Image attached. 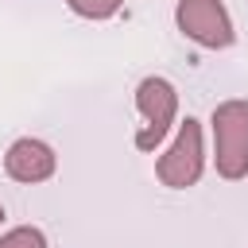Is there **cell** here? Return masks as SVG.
Instances as JSON below:
<instances>
[{
  "instance_id": "obj_1",
  "label": "cell",
  "mask_w": 248,
  "mask_h": 248,
  "mask_svg": "<svg viewBox=\"0 0 248 248\" xmlns=\"http://www.w3.org/2000/svg\"><path fill=\"white\" fill-rule=\"evenodd\" d=\"M213 163L217 174L236 182L248 174V101H221L213 108Z\"/></svg>"
},
{
  "instance_id": "obj_2",
  "label": "cell",
  "mask_w": 248,
  "mask_h": 248,
  "mask_svg": "<svg viewBox=\"0 0 248 248\" xmlns=\"http://www.w3.org/2000/svg\"><path fill=\"white\" fill-rule=\"evenodd\" d=\"M136 108H140V116H143V124H140V132H136V147H140V151H155V147L167 140V132L174 128L178 93H174V85H170L167 78L151 74V78H143V81L136 85Z\"/></svg>"
},
{
  "instance_id": "obj_3",
  "label": "cell",
  "mask_w": 248,
  "mask_h": 248,
  "mask_svg": "<svg viewBox=\"0 0 248 248\" xmlns=\"http://www.w3.org/2000/svg\"><path fill=\"white\" fill-rule=\"evenodd\" d=\"M202 167H205L202 124H198L194 116H186V120L178 124L174 143L159 155L155 174H159V182H163V186H170V190H186V186H194V182L202 178Z\"/></svg>"
},
{
  "instance_id": "obj_4",
  "label": "cell",
  "mask_w": 248,
  "mask_h": 248,
  "mask_svg": "<svg viewBox=\"0 0 248 248\" xmlns=\"http://www.w3.org/2000/svg\"><path fill=\"white\" fill-rule=\"evenodd\" d=\"M174 23H178V31L186 39H194L205 50H225L236 39L232 19H229V12H225L221 0H178Z\"/></svg>"
},
{
  "instance_id": "obj_5",
  "label": "cell",
  "mask_w": 248,
  "mask_h": 248,
  "mask_svg": "<svg viewBox=\"0 0 248 248\" xmlns=\"http://www.w3.org/2000/svg\"><path fill=\"white\" fill-rule=\"evenodd\" d=\"M54 167H58L54 147H50V143H43V140H35V136L16 140V143L8 147V155H4V170H8V178L27 182V186L46 182V178L54 174Z\"/></svg>"
},
{
  "instance_id": "obj_6",
  "label": "cell",
  "mask_w": 248,
  "mask_h": 248,
  "mask_svg": "<svg viewBox=\"0 0 248 248\" xmlns=\"http://www.w3.org/2000/svg\"><path fill=\"white\" fill-rule=\"evenodd\" d=\"M0 248H46V236L35 225H16L0 236Z\"/></svg>"
},
{
  "instance_id": "obj_7",
  "label": "cell",
  "mask_w": 248,
  "mask_h": 248,
  "mask_svg": "<svg viewBox=\"0 0 248 248\" xmlns=\"http://www.w3.org/2000/svg\"><path fill=\"white\" fill-rule=\"evenodd\" d=\"M66 4H70V12L81 16V19H108V16L120 12L124 0H66Z\"/></svg>"
},
{
  "instance_id": "obj_8",
  "label": "cell",
  "mask_w": 248,
  "mask_h": 248,
  "mask_svg": "<svg viewBox=\"0 0 248 248\" xmlns=\"http://www.w3.org/2000/svg\"><path fill=\"white\" fill-rule=\"evenodd\" d=\"M0 221H4V205H0Z\"/></svg>"
}]
</instances>
